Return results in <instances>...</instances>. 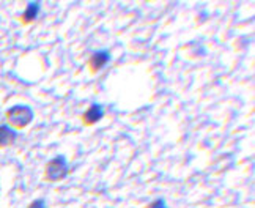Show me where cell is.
Wrapping results in <instances>:
<instances>
[{"label": "cell", "instance_id": "cell-1", "mask_svg": "<svg viewBox=\"0 0 255 208\" xmlns=\"http://www.w3.org/2000/svg\"><path fill=\"white\" fill-rule=\"evenodd\" d=\"M33 109L27 104H16V106H11L5 112V117H6V122H8V126L13 128V130H22V128L28 126L33 120Z\"/></svg>", "mask_w": 255, "mask_h": 208}, {"label": "cell", "instance_id": "cell-2", "mask_svg": "<svg viewBox=\"0 0 255 208\" xmlns=\"http://www.w3.org/2000/svg\"><path fill=\"white\" fill-rule=\"evenodd\" d=\"M68 172H70V164H68L66 158L63 155H58L46 164L44 180L51 182V183L62 182L63 178L68 175Z\"/></svg>", "mask_w": 255, "mask_h": 208}, {"label": "cell", "instance_id": "cell-3", "mask_svg": "<svg viewBox=\"0 0 255 208\" xmlns=\"http://www.w3.org/2000/svg\"><path fill=\"white\" fill-rule=\"evenodd\" d=\"M104 117V107L101 104H92L90 107L87 109L82 115V122L85 126H92L95 123H98Z\"/></svg>", "mask_w": 255, "mask_h": 208}, {"label": "cell", "instance_id": "cell-4", "mask_svg": "<svg viewBox=\"0 0 255 208\" xmlns=\"http://www.w3.org/2000/svg\"><path fill=\"white\" fill-rule=\"evenodd\" d=\"M109 60H111L109 51H98L90 58H88V68H90L92 73H98L107 65V62H109Z\"/></svg>", "mask_w": 255, "mask_h": 208}, {"label": "cell", "instance_id": "cell-5", "mask_svg": "<svg viewBox=\"0 0 255 208\" xmlns=\"http://www.w3.org/2000/svg\"><path fill=\"white\" fill-rule=\"evenodd\" d=\"M17 139V131L8 125H0V148L11 147Z\"/></svg>", "mask_w": 255, "mask_h": 208}, {"label": "cell", "instance_id": "cell-6", "mask_svg": "<svg viewBox=\"0 0 255 208\" xmlns=\"http://www.w3.org/2000/svg\"><path fill=\"white\" fill-rule=\"evenodd\" d=\"M40 8H41L40 2H30L27 5V8L24 9V13L21 16V21L24 24H32L38 17V14H40Z\"/></svg>", "mask_w": 255, "mask_h": 208}, {"label": "cell", "instance_id": "cell-7", "mask_svg": "<svg viewBox=\"0 0 255 208\" xmlns=\"http://www.w3.org/2000/svg\"><path fill=\"white\" fill-rule=\"evenodd\" d=\"M148 208H169V207H167V204H165L164 199H156L148 205Z\"/></svg>", "mask_w": 255, "mask_h": 208}, {"label": "cell", "instance_id": "cell-8", "mask_svg": "<svg viewBox=\"0 0 255 208\" xmlns=\"http://www.w3.org/2000/svg\"><path fill=\"white\" fill-rule=\"evenodd\" d=\"M27 208H47V205H46V202L43 199H36V201H33L30 205H28Z\"/></svg>", "mask_w": 255, "mask_h": 208}]
</instances>
